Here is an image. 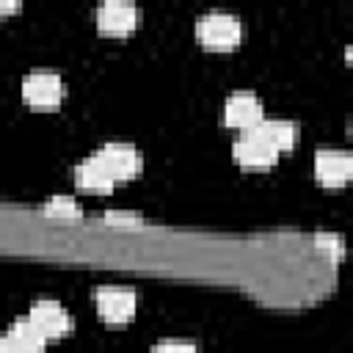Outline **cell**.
<instances>
[{
    "instance_id": "cell-1",
    "label": "cell",
    "mask_w": 353,
    "mask_h": 353,
    "mask_svg": "<svg viewBox=\"0 0 353 353\" xmlns=\"http://www.w3.org/2000/svg\"><path fill=\"white\" fill-rule=\"evenodd\" d=\"M196 33L212 50H232L243 39V19L229 8H210L196 19Z\"/></svg>"
},
{
    "instance_id": "cell-2",
    "label": "cell",
    "mask_w": 353,
    "mask_h": 353,
    "mask_svg": "<svg viewBox=\"0 0 353 353\" xmlns=\"http://www.w3.org/2000/svg\"><path fill=\"white\" fill-rule=\"evenodd\" d=\"M22 97L33 108H55L63 99V80H61L58 72L33 69L22 80Z\"/></svg>"
},
{
    "instance_id": "cell-3",
    "label": "cell",
    "mask_w": 353,
    "mask_h": 353,
    "mask_svg": "<svg viewBox=\"0 0 353 353\" xmlns=\"http://www.w3.org/2000/svg\"><path fill=\"white\" fill-rule=\"evenodd\" d=\"M262 119H265V110L254 91H234L223 105V121L243 132L254 130Z\"/></svg>"
},
{
    "instance_id": "cell-4",
    "label": "cell",
    "mask_w": 353,
    "mask_h": 353,
    "mask_svg": "<svg viewBox=\"0 0 353 353\" xmlns=\"http://www.w3.org/2000/svg\"><path fill=\"white\" fill-rule=\"evenodd\" d=\"M113 179H130L141 171V154L132 143H124V141H110L105 143L97 154H94Z\"/></svg>"
},
{
    "instance_id": "cell-5",
    "label": "cell",
    "mask_w": 353,
    "mask_h": 353,
    "mask_svg": "<svg viewBox=\"0 0 353 353\" xmlns=\"http://www.w3.org/2000/svg\"><path fill=\"white\" fill-rule=\"evenodd\" d=\"M94 303L102 320L127 323L135 314V292L127 287H99L94 292Z\"/></svg>"
},
{
    "instance_id": "cell-6",
    "label": "cell",
    "mask_w": 353,
    "mask_h": 353,
    "mask_svg": "<svg viewBox=\"0 0 353 353\" xmlns=\"http://www.w3.org/2000/svg\"><path fill=\"white\" fill-rule=\"evenodd\" d=\"M350 171H353V160L342 149H320L314 154V176L320 185L339 188L350 179Z\"/></svg>"
},
{
    "instance_id": "cell-7",
    "label": "cell",
    "mask_w": 353,
    "mask_h": 353,
    "mask_svg": "<svg viewBox=\"0 0 353 353\" xmlns=\"http://www.w3.org/2000/svg\"><path fill=\"white\" fill-rule=\"evenodd\" d=\"M232 152H234L237 163L245 165V168H268V165H273L276 157H279V152H276L262 135H256L254 130L243 132V135L234 141Z\"/></svg>"
},
{
    "instance_id": "cell-8",
    "label": "cell",
    "mask_w": 353,
    "mask_h": 353,
    "mask_svg": "<svg viewBox=\"0 0 353 353\" xmlns=\"http://www.w3.org/2000/svg\"><path fill=\"white\" fill-rule=\"evenodd\" d=\"M47 339H55V336H63L69 328H72V314L52 298H41L30 306V314H28Z\"/></svg>"
},
{
    "instance_id": "cell-9",
    "label": "cell",
    "mask_w": 353,
    "mask_h": 353,
    "mask_svg": "<svg viewBox=\"0 0 353 353\" xmlns=\"http://www.w3.org/2000/svg\"><path fill=\"white\" fill-rule=\"evenodd\" d=\"M138 22V6L127 0H105L97 8V25L105 33H127Z\"/></svg>"
},
{
    "instance_id": "cell-10",
    "label": "cell",
    "mask_w": 353,
    "mask_h": 353,
    "mask_svg": "<svg viewBox=\"0 0 353 353\" xmlns=\"http://www.w3.org/2000/svg\"><path fill=\"white\" fill-rule=\"evenodd\" d=\"M74 182L85 190H94V193H108L116 185V179L108 174V168L97 157H88L74 168Z\"/></svg>"
},
{
    "instance_id": "cell-11",
    "label": "cell",
    "mask_w": 353,
    "mask_h": 353,
    "mask_svg": "<svg viewBox=\"0 0 353 353\" xmlns=\"http://www.w3.org/2000/svg\"><path fill=\"white\" fill-rule=\"evenodd\" d=\"M6 336H8L22 353H41L44 345L50 342V339L41 334V328H39L30 317H25V320H14Z\"/></svg>"
},
{
    "instance_id": "cell-12",
    "label": "cell",
    "mask_w": 353,
    "mask_h": 353,
    "mask_svg": "<svg viewBox=\"0 0 353 353\" xmlns=\"http://www.w3.org/2000/svg\"><path fill=\"white\" fill-rule=\"evenodd\" d=\"M254 132H256V135H262V138H265L276 152L290 149V146L295 143V138H298L295 124H292V121H287V119H262V121L254 127Z\"/></svg>"
},
{
    "instance_id": "cell-13",
    "label": "cell",
    "mask_w": 353,
    "mask_h": 353,
    "mask_svg": "<svg viewBox=\"0 0 353 353\" xmlns=\"http://www.w3.org/2000/svg\"><path fill=\"white\" fill-rule=\"evenodd\" d=\"M50 215H80V207L72 196H52L44 207Z\"/></svg>"
},
{
    "instance_id": "cell-14",
    "label": "cell",
    "mask_w": 353,
    "mask_h": 353,
    "mask_svg": "<svg viewBox=\"0 0 353 353\" xmlns=\"http://www.w3.org/2000/svg\"><path fill=\"white\" fill-rule=\"evenodd\" d=\"M152 353H196V345L188 339H160Z\"/></svg>"
},
{
    "instance_id": "cell-15",
    "label": "cell",
    "mask_w": 353,
    "mask_h": 353,
    "mask_svg": "<svg viewBox=\"0 0 353 353\" xmlns=\"http://www.w3.org/2000/svg\"><path fill=\"white\" fill-rule=\"evenodd\" d=\"M105 221L113 223V226H135L141 218L135 212H127V210H108L105 212Z\"/></svg>"
},
{
    "instance_id": "cell-16",
    "label": "cell",
    "mask_w": 353,
    "mask_h": 353,
    "mask_svg": "<svg viewBox=\"0 0 353 353\" xmlns=\"http://www.w3.org/2000/svg\"><path fill=\"white\" fill-rule=\"evenodd\" d=\"M317 245L325 251H342V240L336 234H317Z\"/></svg>"
},
{
    "instance_id": "cell-17",
    "label": "cell",
    "mask_w": 353,
    "mask_h": 353,
    "mask_svg": "<svg viewBox=\"0 0 353 353\" xmlns=\"http://www.w3.org/2000/svg\"><path fill=\"white\" fill-rule=\"evenodd\" d=\"M0 353H22V350H19L8 336H0Z\"/></svg>"
},
{
    "instance_id": "cell-18",
    "label": "cell",
    "mask_w": 353,
    "mask_h": 353,
    "mask_svg": "<svg viewBox=\"0 0 353 353\" xmlns=\"http://www.w3.org/2000/svg\"><path fill=\"white\" fill-rule=\"evenodd\" d=\"M14 8H17V3H11V0H0V17L8 14V11H14Z\"/></svg>"
}]
</instances>
